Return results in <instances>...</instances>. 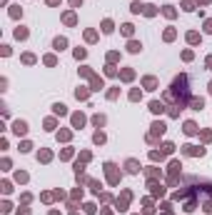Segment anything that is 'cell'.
<instances>
[{"mask_svg":"<svg viewBox=\"0 0 212 215\" xmlns=\"http://www.w3.org/2000/svg\"><path fill=\"white\" fill-rule=\"evenodd\" d=\"M187 83H190V78H187V75H180V78H175L172 88H170V93H167V98L182 105V103H185V100L190 98V88H187Z\"/></svg>","mask_w":212,"mask_h":215,"instance_id":"1","label":"cell"},{"mask_svg":"<svg viewBox=\"0 0 212 215\" xmlns=\"http://www.w3.org/2000/svg\"><path fill=\"white\" fill-rule=\"evenodd\" d=\"M195 130H197L195 123H185V133H195Z\"/></svg>","mask_w":212,"mask_h":215,"instance_id":"2","label":"cell"},{"mask_svg":"<svg viewBox=\"0 0 212 215\" xmlns=\"http://www.w3.org/2000/svg\"><path fill=\"white\" fill-rule=\"evenodd\" d=\"M55 48H58V50H62V48H65V40L58 38V40H55Z\"/></svg>","mask_w":212,"mask_h":215,"instance_id":"3","label":"cell"},{"mask_svg":"<svg viewBox=\"0 0 212 215\" xmlns=\"http://www.w3.org/2000/svg\"><path fill=\"white\" fill-rule=\"evenodd\" d=\"M150 108H152V113H162V105H160V103H152Z\"/></svg>","mask_w":212,"mask_h":215,"instance_id":"4","label":"cell"},{"mask_svg":"<svg viewBox=\"0 0 212 215\" xmlns=\"http://www.w3.org/2000/svg\"><path fill=\"white\" fill-rule=\"evenodd\" d=\"M210 93H212V83H210Z\"/></svg>","mask_w":212,"mask_h":215,"instance_id":"5","label":"cell"}]
</instances>
